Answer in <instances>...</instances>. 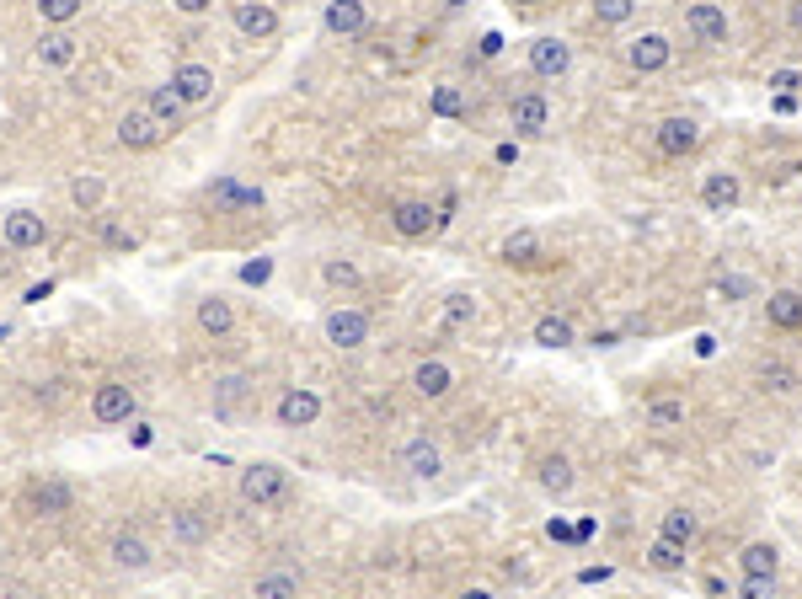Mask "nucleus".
<instances>
[{"instance_id": "obj_21", "label": "nucleus", "mask_w": 802, "mask_h": 599, "mask_svg": "<svg viewBox=\"0 0 802 599\" xmlns=\"http://www.w3.org/2000/svg\"><path fill=\"white\" fill-rule=\"evenodd\" d=\"M738 567H744V578H776L781 551L770 546V541H749L744 551H738Z\"/></svg>"}, {"instance_id": "obj_30", "label": "nucleus", "mask_w": 802, "mask_h": 599, "mask_svg": "<svg viewBox=\"0 0 802 599\" xmlns=\"http://www.w3.org/2000/svg\"><path fill=\"white\" fill-rule=\"evenodd\" d=\"M647 428H685V402L680 396H658V402H647Z\"/></svg>"}, {"instance_id": "obj_55", "label": "nucleus", "mask_w": 802, "mask_h": 599, "mask_svg": "<svg viewBox=\"0 0 802 599\" xmlns=\"http://www.w3.org/2000/svg\"><path fill=\"white\" fill-rule=\"evenodd\" d=\"M6 337H11V332H6V327H0V343H6Z\"/></svg>"}, {"instance_id": "obj_51", "label": "nucleus", "mask_w": 802, "mask_h": 599, "mask_svg": "<svg viewBox=\"0 0 802 599\" xmlns=\"http://www.w3.org/2000/svg\"><path fill=\"white\" fill-rule=\"evenodd\" d=\"M546 530H551V541H573V525H562V519H551Z\"/></svg>"}, {"instance_id": "obj_29", "label": "nucleus", "mask_w": 802, "mask_h": 599, "mask_svg": "<svg viewBox=\"0 0 802 599\" xmlns=\"http://www.w3.org/2000/svg\"><path fill=\"white\" fill-rule=\"evenodd\" d=\"M663 541H674V546H690V541H696V535H701V519L696 514H690V509H669V514H663Z\"/></svg>"}, {"instance_id": "obj_45", "label": "nucleus", "mask_w": 802, "mask_h": 599, "mask_svg": "<svg viewBox=\"0 0 802 599\" xmlns=\"http://www.w3.org/2000/svg\"><path fill=\"white\" fill-rule=\"evenodd\" d=\"M97 230H102V241H107V247H118V252H129V247H134V236H129L123 225H113V220H102Z\"/></svg>"}, {"instance_id": "obj_4", "label": "nucleus", "mask_w": 802, "mask_h": 599, "mask_svg": "<svg viewBox=\"0 0 802 599\" xmlns=\"http://www.w3.org/2000/svg\"><path fill=\"white\" fill-rule=\"evenodd\" d=\"M685 33L696 43H706V49H722V43H728V11L712 6V0H696V6L685 11Z\"/></svg>"}, {"instance_id": "obj_22", "label": "nucleus", "mask_w": 802, "mask_h": 599, "mask_svg": "<svg viewBox=\"0 0 802 599\" xmlns=\"http://www.w3.org/2000/svg\"><path fill=\"white\" fill-rule=\"evenodd\" d=\"M503 263L508 268H535L541 263V236H535V230H514V236L503 241Z\"/></svg>"}, {"instance_id": "obj_31", "label": "nucleus", "mask_w": 802, "mask_h": 599, "mask_svg": "<svg viewBox=\"0 0 802 599\" xmlns=\"http://www.w3.org/2000/svg\"><path fill=\"white\" fill-rule=\"evenodd\" d=\"M541 487H546V493H573V460H567V455H546L541 460Z\"/></svg>"}, {"instance_id": "obj_20", "label": "nucleus", "mask_w": 802, "mask_h": 599, "mask_svg": "<svg viewBox=\"0 0 802 599\" xmlns=\"http://www.w3.org/2000/svg\"><path fill=\"white\" fill-rule=\"evenodd\" d=\"M765 316H770V327L797 332L802 327V295H797V289H776V295L765 300Z\"/></svg>"}, {"instance_id": "obj_2", "label": "nucleus", "mask_w": 802, "mask_h": 599, "mask_svg": "<svg viewBox=\"0 0 802 599\" xmlns=\"http://www.w3.org/2000/svg\"><path fill=\"white\" fill-rule=\"evenodd\" d=\"M91 418H97L102 428H118L134 418V391L123 386V380H102L97 391H91Z\"/></svg>"}, {"instance_id": "obj_44", "label": "nucleus", "mask_w": 802, "mask_h": 599, "mask_svg": "<svg viewBox=\"0 0 802 599\" xmlns=\"http://www.w3.org/2000/svg\"><path fill=\"white\" fill-rule=\"evenodd\" d=\"M241 391H246V380H241V375H230L225 386H220V402H214V407H220V412H236V402H241Z\"/></svg>"}, {"instance_id": "obj_7", "label": "nucleus", "mask_w": 802, "mask_h": 599, "mask_svg": "<svg viewBox=\"0 0 802 599\" xmlns=\"http://www.w3.org/2000/svg\"><path fill=\"white\" fill-rule=\"evenodd\" d=\"M49 241V225H43V214L33 209H11L6 214V247H17V252H33Z\"/></svg>"}, {"instance_id": "obj_15", "label": "nucleus", "mask_w": 802, "mask_h": 599, "mask_svg": "<svg viewBox=\"0 0 802 599\" xmlns=\"http://www.w3.org/2000/svg\"><path fill=\"white\" fill-rule=\"evenodd\" d=\"M669 38H663V33H642L637 43H631V49H626V59H631V70H642V75H653V70H663V65H669Z\"/></svg>"}, {"instance_id": "obj_46", "label": "nucleus", "mask_w": 802, "mask_h": 599, "mask_svg": "<svg viewBox=\"0 0 802 599\" xmlns=\"http://www.w3.org/2000/svg\"><path fill=\"white\" fill-rule=\"evenodd\" d=\"M273 279V257H257V263L241 268V284H268Z\"/></svg>"}, {"instance_id": "obj_40", "label": "nucleus", "mask_w": 802, "mask_h": 599, "mask_svg": "<svg viewBox=\"0 0 802 599\" xmlns=\"http://www.w3.org/2000/svg\"><path fill=\"white\" fill-rule=\"evenodd\" d=\"M428 107H434L439 118H460V113H466V97H460V86H439Z\"/></svg>"}, {"instance_id": "obj_39", "label": "nucleus", "mask_w": 802, "mask_h": 599, "mask_svg": "<svg viewBox=\"0 0 802 599\" xmlns=\"http://www.w3.org/2000/svg\"><path fill=\"white\" fill-rule=\"evenodd\" d=\"M466 321H476V300L455 289V295L444 300V327H466Z\"/></svg>"}, {"instance_id": "obj_43", "label": "nucleus", "mask_w": 802, "mask_h": 599, "mask_svg": "<svg viewBox=\"0 0 802 599\" xmlns=\"http://www.w3.org/2000/svg\"><path fill=\"white\" fill-rule=\"evenodd\" d=\"M797 86H802V70H792V65H786V70H770V91H776V97H792Z\"/></svg>"}, {"instance_id": "obj_36", "label": "nucleus", "mask_w": 802, "mask_h": 599, "mask_svg": "<svg viewBox=\"0 0 802 599\" xmlns=\"http://www.w3.org/2000/svg\"><path fill=\"white\" fill-rule=\"evenodd\" d=\"M594 17L605 27H626L631 17H637V0H594Z\"/></svg>"}, {"instance_id": "obj_23", "label": "nucleus", "mask_w": 802, "mask_h": 599, "mask_svg": "<svg viewBox=\"0 0 802 599\" xmlns=\"http://www.w3.org/2000/svg\"><path fill=\"white\" fill-rule=\"evenodd\" d=\"M252 599H300V573H289V567H273V573L257 578Z\"/></svg>"}, {"instance_id": "obj_28", "label": "nucleus", "mask_w": 802, "mask_h": 599, "mask_svg": "<svg viewBox=\"0 0 802 599\" xmlns=\"http://www.w3.org/2000/svg\"><path fill=\"white\" fill-rule=\"evenodd\" d=\"M172 541L204 546V541H209V519L198 514V509H177V514H172Z\"/></svg>"}, {"instance_id": "obj_1", "label": "nucleus", "mask_w": 802, "mask_h": 599, "mask_svg": "<svg viewBox=\"0 0 802 599\" xmlns=\"http://www.w3.org/2000/svg\"><path fill=\"white\" fill-rule=\"evenodd\" d=\"M236 493H241V503H252V509H268V503H279L289 493V471L273 466V460H252V466H241Z\"/></svg>"}, {"instance_id": "obj_12", "label": "nucleus", "mask_w": 802, "mask_h": 599, "mask_svg": "<svg viewBox=\"0 0 802 599\" xmlns=\"http://www.w3.org/2000/svg\"><path fill=\"white\" fill-rule=\"evenodd\" d=\"M321 22H327V33H337V38H359L369 11H364V0H327V17Z\"/></svg>"}, {"instance_id": "obj_9", "label": "nucleus", "mask_w": 802, "mask_h": 599, "mask_svg": "<svg viewBox=\"0 0 802 599\" xmlns=\"http://www.w3.org/2000/svg\"><path fill=\"white\" fill-rule=\"evenodd\" d=\"M182 97V107H193V102H209L214 97V70L209 65H177L172 70V81H166Z\"/></svg>"}, {"instance_id": "obj_3", "label": "nucleus", "mask_w": 802, "mask_h": 599, "mask_svg": "<svg viewBox=\"0 0 802 599\" xmlns=\"http://www.w3.org/2000/svg\"><path fill=\"white\" fill-rule=\"evenodd\" d=\"M166 134H172V129H166L145 102H140V107H129V113L118 118V140L129 145V150H150V145H161Z\"/></svg>"}, {"instance_id": "obj_38", "label": "nucleus", "mask_w": 802, "mask_h": 599, "mask_svg": "<svg viewBox=\"0 0 802 599\" xmlns=\"http://www.w3.org/2000/svg\"><path fill=\"white\" fill-rule=\"evenodd\" d=\"M70 198H75V209L91 214V209L102 204V177H75V182H70Z\"/></svg>"}, {"instance_id": "obj_34", "label": "nucleus", "mask_w": 802, "mask_h": 599, "mask_svg": "<svg viewBox=\"0 0 802 599\" xmlns=\"http://www.w3.org/2000/svg\"><path fill=\"white\" fill-rule=\"evenodd\" d=\"M647 567H653V573H680V567H685V546H674V541H663V535H658V541L647 546Z\"/></svg>"}, {"instance_id": "obj_6", "label": "nucleus", "mask_w": 802, "mask_h": 599, "mask_svg": "<svg viewBox=\"0 0 802 599\" xmlns=\"http://www.w3.org/2000/svg\"><path fill=\"white\" fill-rule=\"evenodd\" d=\"M508 124H514V134H524V140H535V134H546V124H551V102L541 91H524V97L508 102Z\"/></svg>"}, {"instance_id": "obj_53", "label": "nucleus", "mask_w": 802, "mask_h": 599, "mask_svg": "<svg viewBox=\"0 0 802 599\" xmlns=\"http://www.w3.org/2000/svg\"><path fill=\"white\" fill-rule=\"evenodd\" d=\"M460 599H492L487 589H466V594H460Z\"/></svg>"}, {"instance_id": "obj_32", "label": "nucleus", "mask_w": 802, "mask_h": 599, "mask_svg": "<svg viewBox=\"0 0 802 599\" xmlns=\"http://www.w3.org/2000/svg\"><path fill=\"white\" fill-rule=\"evenodd\" d=\"M535 343L541 348H573V321L567 316H541L535 321Z\"/></svg>"}, {"instance_id": "obj_13", "label": "nucleus", "mask_w": 802, "mask_h": 599, "mask_svg": "<svg viewBox=\"0 0 802 599\" xmlns=\"http://www.w3.org/2000/svg\"><path fill=\"white\" fill-rule=\"evenodd\" d=\"M696 140H701L696 118H663V124H658V150H663V156H690Z\"/></svg>"}, {"instance_id": "obj_35", "label": "nucleus", "mask_w": 802, "mask_h": 599, "mask_svg": "<svg viewBox=\"0 0 802 599\" xmlns=\"http://www.w3.org/2000/svg\"><path fill=\"white\" fill-rule=\"evenodd\" d=\"M760 391L792 396V391H797V370H792V364H765V370H760Z\"/></svg>"}, {"instance_id": "obj_5", "label": "nucleus", "mask_w": 802, "mask_h": 599, "mask_svg": "<svg viewBox=\"0 0 802 599\" xmlns=\"http://www.w3.org/2000/svg\"><path fill=\"white\" fill-rule=\"evenodd\" d=\"M321 332H327L332 348H364L369 343V316L353 311V305H337V311H327V321H321Z\"/></svg>"}, {"instance_id": "obj_47", "label": "nucleus", "mask_w": 802, "mask_h": 599, "mask_svg": "<svg viewBox=\"0 0 802 599\" xmlns=\"http://www.w3.org/2000/svg\"><path fill=\"white\" fill-rule=\"evenodd\" d=\"M717 295H722V300H738V295H749V279H722V284H717Z\"/></svg>"}, {"instance_id": "obj_41", "label": "nucleus", "mask_w": 802, "mask_h": 599, "mask_svg": "<svg viewBox=\"0 0 802 599\" xmlns=\"http://www.w3.org/2000/svg\"><path fill=\"white\" fill-rule=\"evenodd\" d=\"M321 279H327L332 289H353V284H359V268H353V263H337V257H332V263L321 268Z\"/></svg>"}, {"instance_id": "obj_57", "label": "nucleus", "mask_w": 802, "mask_h": 599, "mask_svg": "<svg viewBox=\"0 0 802 599\" xmlns=\"http://www.w3.org/2000/svg\"><path fill=\"white\" fill-rule=\"evenodd\" d=\"M38 599H54V594H38Z\"/></svg>"}, {"instance_id": "obj_24", "label": "nucleus", "mask_w": 802, "mask_h": 599, "mask_svg": "<svg viewBox=\"0 0 802 599\" xmlns=\"http://www.w3.org/2000/svg\"><path fill=\"white\" fill-rule=\"evenodd\" d=\"M450 386H455V375H450V364H439V359H428V364L412 370V391L418 396H444Z\"/></svg>"}, {"instance_id": "obj_42", "label": "nucleus", "mask_w": 802, "mask_h": 599, "mask_svg": "<svg viewBox=\"0 0 802 599\" xmlns=\"http://www.w3.org/2000/svg\"><path fill=\"white\" fill-rule=\"evenodd\" d=\"M738 599H781V589H776V578H744Z\"/></svg>"}, {"instance_id": "obj_54", "label": "nucleus", "mask_w": 802, "mask_h": 599, "mask_svg": "<svg viewBox=\"0 0 802 599\" xmlns=\"http://www.w3.org/2000/svg\"><path fill=\"white\" fill-rule=\"evenodd\" d=\"M519 6H530V11H535V6H546V0H519Z\"/></svg>"}, {"instance_id": "obj_37", "label": "nucleus", "mask_w": 802, "mask_h": 599, "mask_svg": "<svg viewBox=\"0 0 802 599\" xmlns=\"http://www.w3.org/2000/svg\"><path fill=\"white\" fill-rule=\"evenodd\" d=\"M38 17L54 22V27H65V22L81 17V0H38Z\"/></svg>"}, {"instance_id": "obj_49", "label": "nucleus", "mask_w": 802, "mask_h": 599, "mask_svg": "<svg viewBox=\"0 0 802 599\" xmlns=\"http://www.w3.org/2000/svg\"><path fill=\"white\" fill-rule=\"evenodd\" d=\"M476 49H482V59H492L503 49V33H482V43H476Z\"/></svg>"}, {"instance_id": "obj_27", "label": "nucleus", "mask_w": 802, "mask_h": 599, "mask_svg": "<svg viewBox=\"0 0 802 599\" xmlns=\"http://www.w3.org/2000/svg\"><path fill=\"white\" fill-rule=\"evenodd\" d=\"M198 327H204L209 337H225L230 327H236V311H230L220 295H209V300H198Z\"/></svg>"}, {"instance_id": "obj_25", "label": "nucleus", "mask_w": 802, "mask_h": 599, "mask_svg": "<svg viewBox=\"0 0 802 599\" xmlns=\"http://www.w3.org/2000/svg\"><path fill=\"white\" fill-rule=\"evenodd\" d=\"M107 551H113V562L129 567V573H145V567H150V546L140 541V535H129V530L113 535V546H107Z\"/></svg>"}, {"instance_id": "obj_11", "label": "nucleus", "mask_w": 802, "mask_h": 599, "mask_svg": "<svg viewBox=\"0 0 802 599\" xmlns=\"http://www.w3.org/2000/svg\"><path fill=\"white\" fill-rule=\"evenodd\" d=\"M567 65H573V49H567L562 38H535V43H530V70H535V75L557 81V75H567Z\"/></svg>"}, {"instance_id": "obj_17", "label": "nucleus", "mask_w": 802, "mask_h": 599, "mask_svg": "<svg viewBox=\"0 0 802 599\" xmlns=\"http://www.w3.org/2000/svg\"><path fill=\"white\" fill-rule=\"evenodd\" d=\"M391 225L401 230V236H428V230L439 225V214L423 204V198H407V204H396L391 209Z\"/></svg>"}, {"instance_id": "obj_33", "label": "nucleus", "mask_w": 802, "mask_h": 599, "mask_svg": "<svg viewBox=\"0 0 802 599\" xmlns=\"http://www.w3.org/2000/svg\"><path fill=\"white\" fill-rule=\"evenodd\" d=\"M145 107H150V113H156V118H161V124H166V129H172V134H177V118H182V97H177V91H172V86H156V91H150V97H145Z\"/></svg>"}, {"instance_id": "obj_8", "label": "nucleus", "mask_w": 802, "mask_h": 599, "mask_svg": "<svg viewBox=\"0 0 802 599\" xmlns=\"http://www.w3.org/2000/svg\"><path fill=\"white\" fill-rule=\"evenodd\" d=\"M236 33H246V38H273L279 33V11L268 6V0H236Z\"/></svg>"}, {"instance_id": "obj_52", "label": "nucleus", "mask_w": 802, "mask_h": 599, "mask_svg": "<svg viewBox=\"0 0 802 599\" xmlns=\"http://www.w3.org/2000/svg\"><path fill=\"white\" fill-rule=\"evenodd\" d=\"M578 578H583V583H605V578H610V567H583Z\"/></svg>"}, {"instance_id": "obj_26", "label": "nucleus", "mask_w": 802, "mask_h": 599, "mask_svg": "<svg viewBox=\"0 0 802 599\" xmlns=\"http://www.w3.org/2000/svg\"><path fill=\"white\" fill-rule=\"evenodd\" d=\"M75 54H81V49H75V38H70V33H49V38H38V59H43L49 70H70V65H75Z\"/></svg>"}, {"instance_id": "obj_19", "label": "nucleus", "mask_w": 802, "mask_h": 599, "mask_svg": "<svg viewBox=\"0 0 802 599\" xmlns=\"http://www.w3.org/2000/svg\"><path fill=\"white\" fill-rule=\"evenodd\" d=\"M738 193H744V188H738L733 172H712V177L701 182V204L712 209V214H728V209L738 204Z\"/></svg>"}, {"instance_id": "obj_10", "label": "nucleus", "mask_w": 802, "mask_h": 599, "mask_svg": "<svg viewBox=\"0 0 802 599\" xmlns=\"http://www.w3.org/2000/svg\"><path fill=\"white\" fill-rule=\"evenodd\" d=\"M401 466H407L412 476H418V482H434V476L444 471V455H439V444L434 439H407L401 444Z\"/></svg>"}, {"instance_id": "obj_14", "label": "nucleus", "mask_w": 802, "mask_h": 599, "mask_svg": "<svg viewBox=\"0 0 802 599\" xmlns=\"http://www.w3.org/2000/svg\"><path fill=\"white\" fill-rule=\"evenodd\" d=\"M209 198L220 209H262V188H252V182H236V177H214L209 182Z\"/></svg>"}, {"instance_id": "obj_56", "label": "nucleus", "mask_w": 802, "mask_h": 599, "mask_svg": "<svg viewBox=\"0 0 802 599\" xmlns=\"http://www.w3.org/2000/svg\"><path fill=\"white\" fill-rule=\"evenodd\" d=\"M450 6H466V0H450Z\"/></svg>"}, {"instance_id": "obj_18", "label": "nucleus", "mask_w": 802, "mask_h": 599, "mask_svg": "<svg viewBox=\"0 0 802 599\" xmlns=\"http://www.w3.org/2000/svg\"><path fill=\"white\" fill-rule=\"evenodd\" d=\"M321 418V396L316 391H289L279 402V423L284 428H311Z\"/></svg>"}, {"instance_id": "obj_16", "label": "nucleus", "mask_w": 802, "mask_h": 599, "mask_svg": "<svg viewBox=\"0 0 802 599\" xmlns=\"http://www.w3.org/2000/svg\"><path fill=\"white\" fill-rule=\"evenodd\" d=\"M70 503H75V487H70V482H59V476H49V482H38V487H33V509H38L43 519L70 514Z\"/></svg>"}, {"instance_id": "obj_50", "label": "nucleus", "mask_w": 802, "mask_h": 599, "mask_svg": "<svg viewBox=\"0 0 802 599\" xmlns=\"http://www.w3.org/2000/svg\"><path fill=\"white\" fill-rule=\"evenodd\" d=\"M696 353H701V359H712V353H717V337L701 332V337H696Z\"/></svg>"}, {"instance_id": "obj_48", "label": "nucleus", "mask_w": 802, "mask_h": 599, "mask_svg": "<svg viewBox=\"0 0 802 599\" xmlns=\"http://www.w3.org/2000/svg\"><path fill=\"white\" fill-rule=\"evenodd\" d=\"M172 6L182 11V17H198V11H209V6H214V0H172Z\"/></svg>"}]
</instances>
